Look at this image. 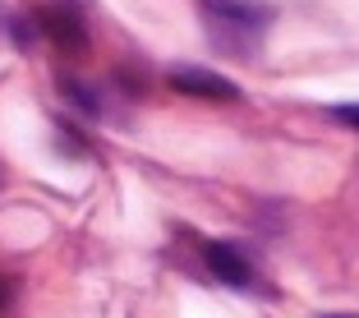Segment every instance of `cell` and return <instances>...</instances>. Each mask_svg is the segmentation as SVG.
<instances>
[{"instance_id":"cell-7","label":"cell","mask_w":359,"mask_h":318,"mask_svg":"<svg viewBox=\"0 0 359 318\" xmlns=\"http://www.w3.org/2000/svg\"><path fill=\"white\" fill-rule=\"evenodd\" d=\"M327 318H337V314H327Z\"/></svg>"},{"instance_id":"cell-5","label":"cell","mask_w":359,"mask_h":318,"mask_svg":"<svg viewBox=\"0 0 359 318\" xmlns=\"http://www.w3.org/2000/svg\"><path fill=\"white\" fill-rule=\"evenodd\" d=\"M332 120H337V125H346V129H359V102H350V106H332Z\"/></svg>"},{"instance_id":"cell-4","label":"cell","mask_w":359,"mask_h":318,"mask_svg":"<svg viewBox=\"0 0 359 318\" xmlns=\"http://www.w3.org/2000/svg\"><path fill=\"white\" fill-rule=\"evenodd\" d=\"M208 267H212L217 281H226V286H249V281H254L249 258H244L235 244H226V240H212L208 244Z\"/></svg>"},{"instance_id":"cell-1","label":"cell","mask_w":359,"mask_h":318,"mask_svg":"<svg viewBox=\"0 0 359 318\" xmlns=\"http://www.w3.org/2000/svg\"><path fill=\"white\" fill-rule=\"evenodd\" d=\"M198 19L222 55L249 60L258 51V42H263L267 23L276 19V10L263 5V0H198Z\"/></svg>"},{"instance_id":"cell-2","label":"cell","mask_w":359,"mask_h":318,"mask_svg":"<svg viewBox=\"0 0 359 318\" xmlns=\"http://www.w3.org/2000/svg\"><path fill=\"white\" fill-rule=\"evenodd\" d=\"M37 28L69 55H79L88 46V23H83V10H79L74 0H46L42 10H37Z\"/></svg>"},{"instance_id":"cell-6","label":"cell","mask_w":359,"mask_h":318,"mask_svg":"<svg viewBox=\"0 0 359 318\" xmlns=\"http://www.w3.org/2000/svg\"><path fill=\"white\" fill-rule=\"evenodd\" d=\"M10 300H14V281H10V277H0V314H5Z\"/></svg>"},{"instance_id":"cell-3","label":"cell","mask_w":359,"mask_h":318,"mask_svg":"<svg viewBox=\"0 0 359 318\" xmlns=\"http://www.w3.org/2000/svg\"><path fill=\"white\" fill-rule=\"evenodd\" d=\"M170 88L184 97H208V102H240V88L231 79L212 74V69H189V65L170 74Z\"/></svg>"}]
</instances>
